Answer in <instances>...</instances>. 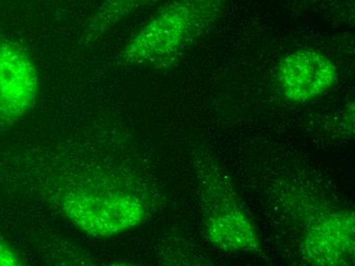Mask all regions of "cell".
Returning a JSON list of instances; mask_svg holds the SVG:
<instances>
[{"instance_id": "cell-1", "label": "cell", "mask_w": 355, "mask_h": 266, "mask_svg": "<svg viewBox=\"0 0 355 266\" xmlns=\"http://www.w3.org/2000/svg\"><path fill=\"white\" fill-rule=\"evenodd\" d=\"M228 0H173L127 43L122 64L166 66L216 23Z\"/></svg>"}, {"instance_id": "cell-2", "label": "cell", "mask_w": 355, "mask_h": 266, "mask_svg": "<svg viewBox=\"0 0 355 266\" xmlns=\"http://www.w3.org/2000/svg\"><path fill=\"white\" fill-rule=\"evenodd\" d=\"M69 220L93 238H110L139 226L146 210L134 194L122 192L68 190L56 196Z\"/></svg>"}, {"instance_id": "cell-3", "label": "cell", "mask_w": 355, "mask_h": 266, "mask_svg": "<svg viewBox=\"0 0 355 266\" xmlns=\"http://www.w3.org/2000/svg\"><path fill=\"white\" fill-rule=\"evenodd\" d=\"M39 85L31 56L17 41L0 38V131L12 128L34 109Z\"/></svg>"}, {"instance_id": "cell-4", "label": "cell", "mask_w": 355, "mask_h": 266, "mask_svg": "<svg viewBox=\"0 0 355 266\" xmlns=\"http://www.w3.org/2000/svg\"><path fill=\"white\" fill-rule=\"evenodd\" d=\"M337 75L334 63L311 49L290 53L279 67V82L283 94L297 103L326 94L336 82Z\"/></svg>"}, {"instance_id": "cell-5", "label": "cell", "mask_w": 355, "mask_h": 266, "mask_svg": "<svg viewBox=\"0 0 355 266\" xmlns=\"http://www.w3.org/2000/svg\"><path fill=\"white\" fill-rule=\"evenodd\" d=\"M304 253L313 265H349L354 256V214L339 212L319 220L305 238Z\"/></svg>"}, {"instance_id": "cell-6", "label": "cell", "mask_w": 355, "mask_h": 266, "mask_svg": "<svg viewBox=\"0 0 355 266\" xmlns=\"http://www.w3.org/2000/svg\"><path fill=\"white\" fill-rule=\"evenodd\" d=\"M207 235L216 247L227 251H253L259 240L250 220L234 205L225 204L209 215Z\"/></svg>"}, {"instance_id": "cell-7", "label": "cell", "mask_w": 355, "mask_h": 266, "mask_svg": "<svg viewBox=\"0 0 355 266\" xmlns=\"http://www.w3.org/2000/svg\"><path fill=\"white\" fill-rule=\"evenodd\" d=\"M157 1L159 0H103L86 23L80 42L87 47L93 44L116 24Z\"/></svg>"}, {"instance_id": "cell-8", "label": "cell", "mask_w": 355, "mask_h": 266, "mask_svg": "<svg viewBox=\"0 0 355 266\" xmlns=\"http://www.w3.org/2000/svg\"><path fill=\"white\" fill-rule=\"evenodd\" d=\"M24 261L14 248L0 235V266L23 265Z\"/></svg>"}]
</instances>
